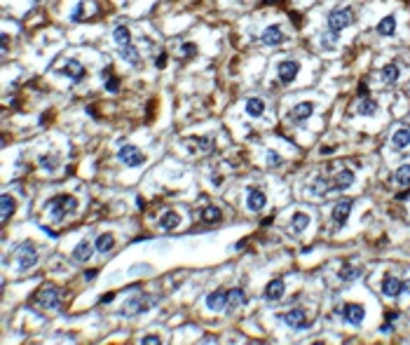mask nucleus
<instances>
[{
	"label": "nucleus",
	"instance_id": "obj_1",
	"mask_svg": "<svg viewBox=\"0 0 410 345\" xmlns=\"http://www.w3.org/2000/svg\"><path fill=\"white\" fill-rule=\"evenodd\" d=\"M50 207H52V216L54 221H61L66 214L75 212V207H78V202L70 198V195H56V198L50 202Z\"/></svg>",
	"mask_w": 410,
	"mask_h": 345
},
{
	"label": "nucleus",
	"instance_id": "obj_2",
	"mask_svg": "<svg viewBox=\"0 0 410 345\" xmlns=\"http://www.w3.org/2000/svg\"><path fill=\"white\" fill-rule=\"evenodd\" d=\"M35 261H38V252H35V247L31 244V242H24L19 249H17V268L24 272L28 268L35 266Z\"/></svg>",
	"mask_w": 410,
	"mask_h": 345
},
{
	"label": "nucleus",
	"instance_id": "obj_3",
	"mask_svg": "<svg viewBox=\"0 0 410 345\" xmlns=\"http://www.w3.org/2000/svg\"><path fill=\"white\" fill-rule=\"evenodd\" d=\"M352 24V10L349 7H342V10H333L331 14H328V31L331 33H340L342 28H347Z\"/></svg>",
	"mask_w": 410,
	"mask_h": 345
},
{
	"label": "nucleus",
	"instance_id": "obj_4",
	"mask_svg": "<svg viewBox=\"0 0 410 345\" xmlns=\"http://www.w3.org/2000/svg\"><path fill=\"white\" fill-rule=\"evenodd\" d=\"M342 317L352 324V327H359L363 317H366V308L361 306V303H349V306L342 308Z\"/></svg>",
	"mask_w": 410,
	"mask_h": 345
},
{
	"label": "nucleus",
	"instance_id": "obj_5",
	"mask_svg": "<svg viewBox=\"0 0 410 345\" xmlns=\"http://www.w3.org/2000/svg\"><path fill=\"white\" fill-rule=\"evenodd\" d=\"M118 158L122 160L127 167H138V164H143V160H146L134 146H122L120 148V153H118Z\"/></svg>",
	"mask_w": 410,
	"mask_h": 345
},
{
	"label": "nucleus",
	"instance_id": "obj_6",
	"mask_svg": "<svg viewBox=\"0 0 410 345\" xmlns=\"http://www.w3.org/2000/svg\"><path fill=\"white\" fill-rule=\"evenodd\" d=\"M279 319H284L291 329H307V327H309V322H307V317H305V312L300 310V308H293L291 312L281 315Z\"/></svg>",
	"mask_w": 410,
	"mask_h": 345
},
{
	"label": "nucleus",
	"instance_id": "obj_7",
	"mask_svg": "<svg viewBox=\"0 0 410 345\" xmlns=\"http://www.w3.org/2000/svg\"><path fill=\"white\" fill-rule=\"evenodd\" d=\"M298 71H300L298 61H281V64H279V68H277V78L281 80L284 85H289V82H293V80H295Z\"/></svg>",
	"mask_w": 410,
	"mask_h": 345
},
{
	"label": "nucleus",
	"instance_id": "obj_8",
	"mask_svg": "<svg viewBox=\"0 0 410 345\" xmlns=\"http://www.w3.org/2000/svg\"><path fill=\"white\" fill-rule=\"evenodd\" d=\"M352 212V200H340L335 207H333V223L338 228H342L347 223V216Z\"/></svg>",
	"mask_w": 410,
	"mask_h": 345
},
{
	"label": "nucleus",
	"instance_id": "obj_9",
	"mask_svg": "<svg viewBox=\"0 0 410 345\" xmlns=\"http://www.w3.org/2000/svg\"><path fill=\"white\" fill-rule=\"evenodd\" d=\"M59 75H66V78H70L73 82H80V80L85 78V66L80 64L78 59H70L64 68H59Z\"/></svg>",
	"mask_w": 410,
	"mask_h": 345
},
{
	"label": "nucleus",
	"instance_id": "obj_10",
	"mask_svg": "<svg viewBox=\"0 0 410 345\" xmlns=\"http://www.w3.org/2000/svg\"><path fill=\"white\" fill-rule=\"evenodd\" d=\"M38 306H42V308H56L59 306V289L56 287H45L42 291H40V296H38Z\"/></svg>",
	"mask_w": 410,
	"mask_h": 345
},
{
	"label": "nucleus",
	"instance_id": "obj_11",
	"mask_svg": "<svg viewBox=\"0 0 410 345\" xmlns=\"http://www.w3.org/2000/svg\"><path fill=\"white\" fill-rule=\"evenodd\" d=\"M225 306H227V291H223V289H216V291H211L206 296V308L213 310V312L223 310Z\"/></svg>",
	"mask_w": 410,
	"mask_h": 345
},
{
	"label": "nucleus",
	"instance_id": "obj_12",
	"mask_svg": "<svg viewBox=\"0 0 410 345\" xmlns=\"http://www.w3.org/2000/svg\"><path fill=\"white\" fill-rule=\"evenodd\" d=\"M148 308H153V301L146 298V296H141V298H132L127 306H124V315H136V312H146Z\"/></svg>",
	"mask_w": 410,
	"mask_h": 345
},
{
	"label": "nucleus",
	"instance_id": "obj_13",
	"mask_svg": "<svg viewBox=\"0 0 410 345\" xmlns=\"http://www.w3.org/2000/svg\"><path fill=\"white\" fill-rule=\"evenodd\" d=\"M265 204H267V198H265L263 190L251 188V190H249V198H246V207H249L251 212H260Z\"/></svg>",
	"mask_w": 410,
	"mask_h": 345
},
{
	"label": "nucleus",
	"instance_id": "obj_14",
	"mask_svg": "<svg viewBox=\"0 0 410 345\" xmlns=\"http://www.w3.org/2000/svg\"><path fill=\"white\" fill-rule=\"evenodd\" d=\"M406 289V284L401 282V279L396 277H384L382 282V293L384 296H389V298H396V296H401V291Z\"/></svg>",
	"mask_w": 410,
	"mask_h": 345
},
{
	"label": "nucleus",
	"instance_id": "obj_15",
	"mask_svg": "<svg viewBox=\"0 0 410 345\" xmlns=\"http://www.w3.org/2000/svg\"><path fill=\"white\" fill-rule=\"evenodd\" d=\"M260 42L263 45H279V42H284V33H281V28L279 26H267L260 33Z\"/></svg>",
	"mask_w": 410,
	"mask_h": 345
},
{
	"label": "nucleus",
	"instance_id": "obj_16",
	"mask_svg": "<svg viewBox=\"0 0 410 345\" xmlns=\"http://www.w3.org/2000/svg\"><path fill=\"white\" fill-rule=\"evenodd\" d=\"M354 183V172H349V169H342V172L335 174V179H333L331 188L333 190H344V188H349Z\"/></svg>",
	"mask_w": 410,
	"mask_h": 345
},
{
	"label": "nucleus",
	"instance_id": "obj_17",
	"mask_svg": "<svg viewBox=\"0 0 410 345\" xmlns=\"http://www.w3.org/2000/svg\"><path fill=\"white\" fill-rule=\"evenodd\" d=\"M284 296V282L281 279H272L267 287H265V298L267 301H279Z\"/></svg>",
	"mask_w": 410,
	"mask_h": 345
},
{
	"label": "nucleus",
	"instance_id": "obj_18",
	"mask_svg": "<svg viewBox=\"0 0 410 345\" xmlns=\"http://www.w3.org/2000/svg\"><path fill=\"white\" fill-rule=\"evenodd\" d=\"M12 212H14V198L5 193V195L0 198V218H2V223H7V221H10Z\"/></svg>",
	"mask_w": 410,
	"mask_h": 345
},
{
	"label": "nucleus",
	"instance_id": "obj_19",
	"mask_svg": "<svg viewBox=\"0 0 410 345\" xmlns=\"http://www.w3.org/2000/svg\"><path fill=\"white\" fill-rule=\"evenodd\" d=\"M312 110H314V106H312L309 101H303V104H298V106L291 110V118L295 120V122H303V120H307L312 115Z\"/></svg>",
	"mask_w": 410,
	"mask_h": 345
},
{
	"label": "nucleus",
	"instance_id": "obj_20",
	"mask_svg": "<svg viewBox=\"0 0 410 345\" xmlns=\"http://www.w3.org/2000/svg\"><path fill=\"white\" fill-rule=\"evenodd\" d=\"M113 244H115L113 235H110V233H103V235H99V237H96V242H94V249H96L99 254H108L110 249H113Z\"/></svg>",
	"mask_w": 410,
	"mask_h": 345
},
{
	"label": "nucleus",
	"instance_id": "obj_21",
	"mask_svg": "<svg viewBox=\"0 0 410 345\" xmlns=\"http://www.w3.org/2000/svg\"><path fill=\"white\" fill-rule=\"evenodd\" d=\"M410 144V129L408 127H401L396 134H394V139H392V146L401 150V148H406Z\"/></svg>",
	"mask_w": 410,
	"mask_h": 345
},
{
	"label": "nucleus",
	"instance_id": "obj_22",
	"mask_svg": "<svg viewBox=\"0 0 410 345\" xmlns=\"http://www.w3.org/2000/svg\"><path fill=\"white\" fill-rule=\"evenodd\" d=\"M159 226L164 228V230H173V228L181 226V216L176 212H167L162 218H159Z\"/></svg>",
	"mask_w": 410,
	"mask_h": 345
},
{
	"label": "nucleus",
	"instance_id": "obj_23",
	"mask_svg": "<svg viewBox=\"0 0 410 345\" xmlns=\"http://www.w3.org/2000/svg\"><path fill=\"white\" fill-rule=\"evenodd\" d=\"M92 256V242H80L78 247H75V252H73V261H87Z\"/></svg>",
	"mask_w": 410,
	"mask_h": 345
},
{
	"label": "nucleus",
	"instance_id": "obj_24",
	"mask_svg": "<svg viewBox=\"0 0 410 345\" xmlns=\"http://www.w3.org/2000/svg\"><path fill=\"white\" fill-rule=\"evenodd\" d=\"M246 113H249L251 118H260L265 113V101L263 99H249V101H246Z\"/></svg>",
	"mask_w": 410,
	"mask_h": 345
},
{
	"label": "nucleus",
	"instance_id": "obj_25",
	"mask_svg": "<svg viewBox=\"0 0 410 345\" xmlns=\"http://www.w3.org/2000/svg\"><path fill=\"white\" fill-rule=\"evenodd\" d=\"M113 38L118 42L120 47H124V45H132V33H129V28L127 26H118L113 31Z\"/></svg>",
	"mask_w": 410,
	"mask_h": 345
},
{
	"label": "nucleus",
	"instance_id": "obj_26",
	"mask_svg": "<svg viewBox=\"0 0 410 345\" xmlns=\"http://www.w3.org/2000/svg\"><path fill=\"white\" fill-rule=\"evenodd\" d=\"M394 31H396V19H394L392 14H389V17H384L382 21L377 24V33H380V36H392Z\"/></svg>",
	"mask_w": 410,
	"mask_h": 345
},
{
	"label": "nucleus",
	"instance_id": "obj_27",
	"mask_svg": "<svg viewBox=\"0 0 410 345\" xmlns=\"http://www.w3.org/2000/svg\"><path fill=\"white\" fill-rule=\"evenodd\" d=\"M246 303V293L241 289H230L227 291V306L230 308H237V306H244Z\"/></svg>",
	"mask_w": 410,
	"mask_h": 345
},
{
	"label": "nucleus",
	"instance_id": "obj_28",
	"mask_svg": "<svg viewBox=\"0 0 410 345\" xmlns=\"http://www.w3.org/2000/svg\"><path fill=\"white\" fill-rule=\"evenodd\" d=\"M394 181L403 188L410 186V164H401V167H398L396 174H394Z\"/></svg>",
	"mask_w": 410,
	"mask_h": 345
},
{
	"label": "nucleus",
	"instance_id": "obj_29",
	"mask_svg": "<svg viewBox=\"0 0 410 345\" xmlns=\"http://www.w3.org/2000/svg\"><path fill=\"white\" fill-rule=\"evenodd\" d=\"M291 223H293V233H303L305 228L309 226V216H307L305 212H298L295 216H293Z\"/></svg>",
	"mask_w": 410,
	"mask_h": 345
},
{
	"label": "nucleus",
	"instance_id": "obj_30",
	"mask_svg": "<svg viewBox=\"0 0 410 345\" xmlns=\"http://www.w3.org/2000/svg\"><path fill=\"white\" fill-rule=\"evenodd\" d=\"M382 80L387 82V85H394L398 80V66L396 64H387V66L382 68Z\"/></svg>",
	"mask_w": 410,
	"mask_h": 345
},
{
	"label": "nucleus",
	"instance_id": "obj_31",
	"mask_svg": "<svg viewBox=\"0 0 410 345\" xmlns=\"http://www.w3.org/2000/svg\"><path fill=\"white\" fill-rule=\"evenodd\" d=\"M375 110H377V104H375L373 99H368V96H366V99H361V104L357 106L359 115H373Z\"/></svg>",
	"mask_w": 410,
	"mask_h": 345
},
{
	"label": "nucleus",
	"instance_id": "obj_32",
	"mask_svg": "<svg viewBox=\"0 0 410 345\" xmlns=\"http://www.w3.org/2000/svg\"><path fill=\"white\" fill-rule=\"evenodd\" d=\"M122 59L129 61L132 66H136V64L141 61V59H138V50H136L134 45H124V47H122Z\"/></svg>",
	"mask_w": 410,
	"mask_h": 345
},
{
	"label": "nucleus",
	"instance_id": "obj_33",
	"mask_svg": "<svg viewBox=\"0 0 410 345\" xmlns=\"http://www.w3.org/2000/svg\"><path fill=\"white\" fill-rule=\"evenodd\" d=\"M218 218H221V209L218 207H204V212H202V221L204 223H213Z\"/></svg>",
	"mask_w": 410,
	"mask_h": 345
},
{
	"label": "nucleus",
	"instance_id": "obj_34",
	"mask_svg": "<svg viewBox=\"0 0 410 345\" xmlns=\"http://www.w3.org/2000/svg\"><path fill=\"white\" fill-rule=\"evenodd\" d=\"M359 275V268H352V266H344L342 270H340V279H352V277H357Z\"/></svg>",
	"mask_w": 410,
	"mask_h": 345
},
{
	"label": "nucleus",
	"instance_id": "obj_35",
	"mask_svg": "<svg viewBox=\"0 0 410 345\" xmlns=\"http://www.w3.org/2000/svg\"><path fill=\"white\" fill-rule=\"evenodd\" d=\"M106 90H108V92L115 94V92L120 90V80H118V78H113V75H110V78H106Z\"/></svg>",
	"mask_w": 410,
	"mask_h": 345
},
{
	"label": "nucleus",
	"instance_id": "obj_36",
	"mask_svg": "<svg viewBox=\"0 0 410 345\" xmlns=\"http://www.w3.org/2000/svg\"><path fill=\"white\" fill-rule=\"evenodd\" d=\"M267 162H270L272 167H279V164H281V158H279L274 150H270V153H267Z\"/></svg>",
	"mask_w": 410,
	"mask_h": 345
},
{
	"label": "nucleus",
	"instance_id": "obj_37",
	"mask_svg": "<svg viewBox=\"0 0 410 345\" xmlns=\"http://www.w3.org/2000/svg\"><path fill=\"white\" fill-rule=\"evenodd\" d=\"M324 186H326V181H324V179H317V183H314V186H312V193H314V195H321V193H324Z\"/></svg>",
	"mask_w": 410,
	"mask_h": 345
},
{
	"label": "nucleus",
	"instance_id": "obj_38",
	"mask_svg": "<svg viewBox=\"0 0 410 345\" xmlns=\"http://www.w3.org/2000/svg\"><path fill=\"white\" fill-rule=\"evenodd\" d=\"M82 7H85V2H78V7L73 10V21H80V19H82Z\"/></svg>",
	"mask_w": 410,
	"mask_h": 345
},
{
	"label": "nucleus",
	"instance_id": "obj_39",
	"mask_svg": "<svg viewBox=\"0 0 410 345\" xmlns=\"http://www.w3.org/2000/svg\"><path fill=\"white\" fill-rule=\"evenodd\" d=\"M40 162H42L47 169H54V167H56V158H40Z\"/></svg>",
	"mask_w": 410,
	"mask_h": 345
},
{
	"label": "nucleus",
	"instance_id": "obj_40",
	"mask_svg": "<svg viewBox=\"0 0 410 345\" xmlns=\"http://www.w3.org/2000/svg\"><path fill=\"white\" fill-rule=\"evenodd\" d=\"M199 148H202V153H209V148H211V141L209 139H197Z\"/></svg>",
	"mask_w": 410,
	"mask_h": 345
},
{
	"label": "nucleus",
	"instance_id": "obj_41",
	"mask_svg": "<svg viewBox=\"0 0 410 345\" xmlns=\"http://www.w3.org/2000/svg\"><path fill=\"white\" fill-rule=\"evenodd\" d=\"M141 343H143V345H148V343H150V345H159L162 341H159L157 336H146V338H141Z\"/></svg>",
	"mask_w": 410,
	"mask_h": 345
},
{
	"label": "nucleus",
	"instance_id": "obj_42",
	"mask_svg": "<svg viewBox=\"0 0 410 345\" xmlns=\"http://www.w3.org/2000/svg\"><path fill=\"white\" fill-rule=\"evenodd\" d=\"M195 52H197V47H195V45H183V54H188V56H192Z\"/></svg>",
	"mask_w": 410,
	"mask_h": 345
},
{
	"label": "nucleus",
	"instance_id": "obj_43",
	"mask_svg": "<svg viewBox=\"0 0 410 345\" xmlns=\"http://www.w3.org/2000/svg\"><path fill=\"white\" fill-rule=\"evenodd\" d=\"M155 64H157V68H164V66H167V54H159Z\"/></svg>",
	"mask_w": 410,
	"mask_h": 345
},
{
	"label": "nucleus",
	"instance_id": "obj_44",
	"mask_svg": "<svg viewBox=\"0 0 410 345\" xmlns=\"http://www.w3.org/2000/svg\"><path fill=\"white\" fill-rule=\"evenodd\" d=\"M366 94H368L366 85H359V96H361V99H366Z\"/></svg>",
	"mask_w": 410,
	"mask_h": 345
},
{
	"label": "nucleus",
	"instance_id": "obj_45",
	"mask_svg": "<svg viewBox=\"0 0 410 345\" xmlns=\"http://www.w3.org/2000/svg\"><path fill=\"white\" fill-rule=\"evenodd\" d=\"M113 298H115V296H113V293H106V296H101V303H110V301H113Z\"/></svg>",
	"mask_w": 410,
	"mask_h": 345
},
{
	"label": "nucleus",
	"instance_id": "obj_46",
	"mask_svg": "<svg viewBox=\"0 0 410 345\" xmlns=\"http://www.w3.org/2000/svg\"><path fill=\"white\" fill-rule=\"evenodd\" d=\"M291 21H293V24H295V26H300V24H303V21H300V17H298V14H291Z\"/></svg>",
	"mask_w": 410,
	"mask_h": 345
},
{
	"label": "nucleus",
	"instance_id": "obj_47",
	"mask_svg": "<svg viewBox=\"0 0 410 345\" xmlns=\"http://www.w3.org/2000/svg\"><path fill=\"white\" fill-rule=\"evenodd\" d=\"M85 277H87V279H92V277H96V270H87V272H85Z\"/></svg>",
	"mask_w": 410,
	"mask_h": 345
}]
</instances>
